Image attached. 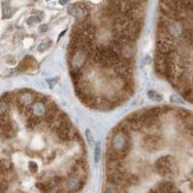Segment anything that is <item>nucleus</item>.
<instances>
[{"label":"nucleus","instance_id":"obj_1","mask_svg":"<svg viewBox=\"0 0 193 193\" xmlns=\"http://www.w3.org/2000/svg\"><path fill=\"white\" fill-rule=\"evenodd\" d=\"M130 151H132L130 130L121 123L112 132V135L109 138L106 160H125Z\"/></svg>","mask_w":193,"mask_h":193},{"label":"nucleus","instance_id":"obj_2","mask_svg":"<svg viewBox=\"0 0 193 193\" xmlns=\"http://www.w3.org/2000/svg\"><path fill=\"white\" fill-rule=\"evenodd\" d=\"M154 171L161 177H171L175 171V161L171 155L161 156L154 162Z\"/></svg>","mask_w":193,"mask_h":193},{"label":"nucleus","instance_id":"obj_3","mask_svg":"<svg viewBox=\"0 0 193 193\" xmlns=\"http://www.w3.org/2000/svg\"><path fill=\"white\" fill-rule=\"evenodd\" d=\"M69 56L71 71H83L90 59V52L84 49H80L75 52L69 53Z\"/></svg>","mask_w":193,"mask_h":193},{"label":"nucleus","instance_id":"obj_4","mask_svg":"<svg viewBox=\"0 0 193 193\" xmlns=\"http://www.w3.org/2000/svg\"><path fill=\"white\" fill-rule=\"evenodd\" d=\"M27 113L30 117L33 119H38V120H43L45 117L47 113V103L44 101V99H37L32 103V106L27 109Z\"/></svg>","mask_w":193,"mask_h":193},{"label":"nucleus","instance_id":"obj_5","mask_svg":"<svg viewBox=\"0 0 193 193\" xmlns=\"http://www.w3.org/2000/svg\"><path fill=\"white\" fill-rule=\"evenodd\" d=\"M37 99H38V95L36 93L30 91V90H23L17 94L15 102L21 110H27Z\"/></svg>","mask_w":193,"mask_h":193},{"label":"nucleus","instance_id":"obj_6","mask_svg":"<svg viewBox=\"0 0 193 193\" xmlns=\"http://www.w3.org/2000/svg\"><path fill=\"white\" fill-rule=\"evenodd\" d=\"M84 182H86V180L69 173L68 177H65V180H64V188L69 193H77L83 188Z\"/></svg>","mask_w":193,"mask_h":193},{"label":"nucleus","instance_id":"obj_7","mask_svg":"<svg viewBox=\"0 0 193 193\" xmlns=\"http://www.w3.org/2000/svg\"><path fill=\"white\" fill-rule=\"evenodd\" d=\"M164 145V140L159 134H147L142 140V147L147 151H158Z\"/></svg>","mask_w":193,"mask_h":193},{"label":"nucleus","instance_id":"obj_8","mask_svg":"<svg viewBox=\"0 0 193 193\" xmlns=\"http://www.w3.org/2000/svg\"><path fill=\"white\" fill-rule=\"evenodd\" d=\"M88 12H89V8L86 5V2H76L68 7V13L78 19H83L88 14Z\"/></svg>","mask_w":193,"mask_h":193},{"label":"nucleus","instance_id":"obj_9","mask_svg":"<svg viewBox=\"0 0 193 193\" xmlns=\"http://www.w3.org/2000/svg\"><path fill=\"white\" fill-rule=\"evenodd\" d=\"M10 103L11 101L8 99V95H5L0 100V116H7L10 112Z\"/></svg>","mask_w":193,"mask_h":193},{"label":"nucleus","instance_id":"obj_10","mask_svg":"<svg viewBox=\"0 0 193 193\" xmlns=\"http://www.w3.org/2000/svg\"><path fill=\"white\" fill-rule=\"evenodd\" d=\"M36 65V60L32 58V57H30V56H27L25 59L21 62V64L19 65V70L20 71H26L29 70L30 68H32Z\"/></svg>","mask_w":193,"mask_h":193},{"label":"nucleus","instance_id":"obj_11","mask_svg":"<svg viewBox=\"0 0 193 193\" xmlns=\"http://www.w3.org/2000/svg\"><path fill=\"white\" fill-rule=\"evenodd\" d=\"M1 10H2V19H8V18H11V15H12V10H11L10 2H8L7 0L2 2Z\"/></svg>","mask_w":193,"mask_h":193},{"label":"nucleus","instance_id":"obj_12","mask_svg":"<svg viewBox=\"0 0 193 193\" xmlns=\"http://www.w3.org/2000/svg\"><path fill=\"white\" fill-rule=\"evenodd\" d=\"M147 96H148V99H151L152 101H161L162 100V96L158 94V91H155V90H148L147 91Z\"/></svg>","mask_w":193,"mask_h":193},{"label":"nucleus","instance_id":"obj_13","mask_svg":"<svg viewBox=\"0 0 193 193\" xmlns=\"http://www.w3.org/2000/svg\"><path fill=\"white\" fill-rule=\"evenodd\" d=\"M50 46H51V40L50 39L43 40L39 45H38V51H39V52H44V51H46Z\"/></svg>","mask_w":193,"mask_h":193},{"label":"nucleus","instance_id":"obj_14","mask_svg":"<svg viewBox=\"0 0 193 193\" xmlns=\"http://www.w3.org/2000/svg\"><path fill=\"white\" fill-rule=\"evenodd\" d=\"M27 166H29V169H30L31 173H36V172L38 171V165H37V162H34V161H30V162L27 164Z\"/></svg>","mask_w":193,"mask_h":193},{"label":"nucleus","instance_id":"obj_15","mask_svg":"<svg viewBox=\"0 0 193 193\" xmlns=\"http://www.w3.org/2000/svg\"><path fill=\"white\" fill-rule=\"evenodd\" d=\"M100 158H101V146L100 143H96V146H95V161L99 162Z\"/></svg>","mask_w":193,"mask_h":193},{"label":"nucleus","instance_id":"obj_16","mask_svg":"<svg viewBox=\"0 0 193 193\" xmlns=\"http://www.w3.org/2000/svg\"><path fill=\"white\" fill-rule=\"evenodd\" d=\"M39 21H40L39 17H37V15H32V17H30V18L27 19V24H29V25H34V24H38Z\"/></svg>","mask_w":193,"mask_h":193},{"label":"nucleus","instance_id":"obj_17","mask_svg":"<svg viewBox=\"0 0 193 193\" xmlns=\"http://www.w3.org/2000/svg\"><path fill=\"white\" fill-rule=\"evenodd\" d=\"M171 101H172L173 103H182V101L180 100L179 96H175V95H172V96H171Z\"/></svg>","mask_w":193,"mask_h":193},{"label":"nucleus","instance_id":"obj_18","mask_svg":"<svg viewBox=\"0 0 193 193\" xmlns=\"http://www.w3.org/2000/svg\"><path fill=\"white\" fill-rule=\"evenodd\" d=\"M86 135H87V139H88V141L91 143V142H94V138H93V135H91V133H90V130L88 129L87 132H86Z\"/></svg>","mask_w":193,"mask_h":193},{"label":"nucleus","instance_id":"obj_19","mask_svg":"<svg viewBox=\"0 0 193 193\" xmlns=\"http://www.w3.org/2000/svg\"><path fill=\"white\" fill-rule=\"evenodd\" d=\"M57 81H58V78H53V80H49V81H47V83H49V87H50V88H53V87H55V86H56Z\"/></svg>","mask_w":193,"mask_h":193},{"label":"nucleus","instance_id":"obj_20","mask_svg":"<svg viewBox=\"0 0 193 193\" xmlns=\"http://www.w3.org/2000/svg\"><path fill=\"white\" fill-rule=\"evenodd\" d=\"M47 30H49V26H47L46 24H44V25H40V26H39V32H42V33L46 32Z\"/></svg>","mask_w":193,"mask_h":193},{"label":"nucleus","instance_id":"obj_21","mask_svg":"<svg viewBox=\"0 0 193 193\" xmlns=\"http://www.w3.org/2000/svg\"><path fill=\"white\" fill-rule=\"evenodd\" d=\"M68 1H69V0H59V4L60 5H65Z\"/></svg>","mask_w":193,"mask_h":193},{"label":"nucleus","instance_id":"obj_22","mask_svg":"<svg viewBox=\"0 0 193 193\" xmlns=\"http://www.w3.org/2000/svg\"><path fill=\"white\" fill-rule=\"evenodd\" d=\"M190 187H191V190H193V182H191V185H190Z\"/></svg>","mask_w":193,"mask_h":193},{"label":"nucleus","instance_id":"obj_23","mask_svg":"<svg viewBox=\"0 0 193 193\" xmlns=\"http://www.w3.org/2000/svg\"><path fill=\"white\" fill-rule=\"evenodd\" d=\"M191 175H192V177H193V169H192V171H191Z\"/></svg>","mask_w":193,"mask_h":193}]
</instances>
